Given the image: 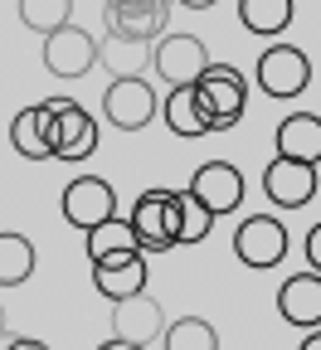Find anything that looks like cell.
Segmentation results:
<instances>
[{"mask_svg": "<svg viewBox=\"0 0 321 350\" xmlns=\"http://www.w3.org/2000/svg\"><path fill=\"white\" fill-rule=\"evenodd\" d=\"M195 107H200V117L209 126V137H214V131L239 126V117L248 107V78L234 64H209L195 78Z\"/></svg>", "mask_w": 321, "mask_h": 350, "instance_id": "6da1fadb", "label": "cell"}, {"mask_svg": "<svg viewBox=\"0 0 321 350\" xmlns=\"http://www.w3.org/2000/svg\"><path fill=\"white\" fill-rule=\"evenodd\" d=\"M44 142L54 161H88L98 151V117L83 112L73 98H49L44 103Z\"/></svg>", "mask_w": 321, "mask_h": 350, "instance_id": "7a4b0ae2", "label": "cell"}, {"mask_svg": "<svg viewBox=\"0 0 321 350\" xmlns=\"http://www.w3.org/2000/svg\"><path fill=\"white\" fill-rule=\"evenodd\" d=\"M234 253L244 268H278L287 258V224L278 214H248L244 224L234 229Z\"/></svg>", "mask_w": 321, "mask_h": 350, "instance_id": "3957f363", "label": "cell"}, {"mask_svg": "<svg viewBox=\"0 0 321 350\" xmlns=\"http://www.w3.org/2000/svg\"><path fill=\"white\" fill-rule=\"evenodd\" d=\"M209 49H205V39L195 34H161L156 39V49H151V68L170 83V88H195V78L209 68Z\"/></svg>", "mask_w": 321, "mask_h": 350, "instance_id": "277c9868", "label": "cell"}, {"mask_svg": "<svg viewBox=\"0 0 321 350\" xmlns=\"http://www.w3.org/2000/svg\"><path fill=\"white\" fill-rule=\"evenodd\" d=\"M307 83H311V59L297 49V44H272V49L258 59V88L268 98H302L307 93Z\"/></svg>", "mask_w": 321, "mask_h": 350, "instance_id": "5b68a950", "label": "cell"}, {"mask_svg": "<svg viewBox=\"0 0 321 350\" xmlns=\"http://www.w3.org/2000/svg\"><path fill=\"white\" fill-rule=\"evenodd\" d=\"M156 112H161V98L146 78H112V88L103 93V117L117 131H142Z\"/></svg>", "mask_w": 321, "mask_h": 350, "instance_id": "8992f818", "label": "cell"}, {"mask_svg": "<svg viewBox=\"0 0 321 350\" xmlns=\"http://www.w3.org/2000/svg\"><path fill=\"white\" fill-rule=\"evenodd\" d=\"M93 64H98V39L78 29L73 20L54 34H44V68L54 78H83V73H93Z\"/></svg>", "mask_w": 321, "mask_h": 350, "instance_id": "52a82bcc", "label": "cell"}, {"mask_svg": "<svg viewBox=\"0 0 321 350\" xmlns=\"http://www.w3.org/2000/svg\"><path fill=\"white\" fill-rule=\"evenodd\" d=\"M117 214V190L107 180H98V175H73V180L64 185V219L73 229H98L103 219Z\"/></svg>", "mask_w": 321, "mask_h": 350, "instance_id": "ba28073f", "label": "cell"}, {"mask_svg": "<svg viewBox=\"0 0 321 350\" xmlns=\"http://www.w3.org/2000/svg\"><path fill=\"white\" fill-rule=\"evenodd\" d=\"M209 214H234L239 204H244V175H239V165H229V161H205L195 175H190V185H185Z\"/></svg>", "mask_w": 321, "mask_h": 350, "instance_id": "9c48e42d", "label": "cell"}, {"mask_svg": "<svg viewBox=\"0 0 321 350\" xmlns=\"http://www.w3.org/2000/svg\"><path fill=\"white\" fill-rule=\"evenodd\" d=\"M127 224H131L142 253L175 248V239H170V190H142L136 204H131V214H127Z\"/></svg>", "mask_w": 321, "mask_h": 350, "instance_id": "30bf717a", "label": "cell"}, {"mask_svg": "<svg viewBox=\"0 0 321 350\" xmlns=\"http://www.w3.org/2000/svg\"><path fill=\"white\" fill-rule=\"evenodd\" d=\"M263 195L278 204V209H302L316 195V165L287 161V156H272L263 170Z\"/></svg>", "mask_w": 321, "mask_h": 350, "instance_id": "8fae6325", "label": "cell"}, {"mask_svg": "<svg viewBox=\"0 0 321 350\" xmlns=\"http://www.w3.org/2000/svg\"><path fill=\"white\" fill-rule=\"evenodd\" d=\"M161 331H166V312H161L156 297L136 292V297L112 301V336H117V340L151 345V340H161Z\"/></svg>", "mask_w": 321, "mask_h": 350, "instance_id": "7c38bea8", "label": "cell"}, {"mask_svg": "<svg viewBox=\"0 0 321 350\" xmlns=\"http://www.w3.org/2000/svg\"><path fill=\"white\" fill-rule=\"evenodd\" d=\"M166 20H170V0H117L107 5V34H122V39H161L166 34Z\"/></svg>", "mask_w": 321, "mask_h": 350, "instance_id": "4fadbf2b", "label": "cell"}, {"mask_svg": "<svg viewBox=\"0 0 321 350\" xmlns=\"http://www.w3.org/2000/svg\"><path fill=\"white\" fill-rule=\"evenodd\" d=\"M278 312H283L287 326L316 331L321 326V273H292L278 287Z\"/></svg>", "mask_w": 321, "mask_h": 350, "instance_id": "5bb4252c", "label": "cell"}, {"mask_svg": "<svg viewBox=\"0 0 321 350\" xmlns=\"http://www.w3.org/2000/svg\"><path fill=\"white\" fill-rule=\"evenodd\" d=\"M278 156L302 161V165H321V117L316 112H292L278 122Z\"/></svg>", "mask_w": 321, "mask_h": 350, "instance_id": "9a60e30c", "label": "cell"}, {"mask_svg": "<svg viewBox=\"0 0 321 350\" xmlns=\"http://www.w3.org/2000/svg\"><path fill=\"white\" fill-rule=\"evenodd\" d=\"M88 243H83V253H88V262H127V258H136L142 248H136V234H131V224H127V214H112V219H103L98 229H88L83 234Z\"/></svg>", "mask_w": 321, "mask_h": 350, "instance_id": "2e32d148", "label": "cell"}, {"mask_svg": "<svg viewBox=\"0 0 321 350\" xmlns=\"http://www.w3.org/2000/svg\"><path fill=\"white\" fill-rule=\"evenodd\" d=\"M209 229H214V214H209L190 190H170V239H175V248L205 243Z\"/></svg>", "mask_w": 321, "mask_h": 350, "instance_id": "e0dca14e", "label": "cell"}, {"mask_svg": "<svg viewBox=\"0 0 321 350\" xmlns=\"http://www.w3.org/2000/svg\"><path fill=\"white\" fill-rule=\"evenodd\" d=\"M146 278H151L146 253H136V258H127V262H98V268H93V287H98L107 301H122V297L146 292Z\"/></svg>", "mask_w": 321, "mask_h": 350, "instance_id": "ac0fdd59", "label": "cell"}, {"mask_svg": "<svg viewBox=\"0 0 321 350\" xmlns=\"http://www.w3.org/2000/svg\"><path fill=\"white\" fill-rule=\"evenodd\" d=\"M98 64H103L112 78H146L151 44H142V39H122V34H107V39L98 44Z\"/></svg>", "mask_w": 321, "mask_h": 350, "instance_id": "d6986e66", "label": "cell"}, {"mask_svg": "<svg viewBox=\"0 0 321 350\" xmlns=\"http://www.w3.org/2000/svg\"><path fill=\"white\" fill-rule=\"evenodd\" d=\"M161 122L170 126V137H185V142L209 137V126H205V117L195 107V88H170L161 98Z\"/></svg>", "mask_w": 321, "mask_h": 350, "instance_id": "ffe728a7", "label": "cell"}, {"mask_svg": "<svg viewBox=\"0 0 321 350\" xmlns=\"http://www.w3.org/2000/svg\"><path fill=\"white\" fill-rule=\"evenodd\" d=\"M10 146H15L25 161H54V156H49V142H44V103L15 112V122H10Z\"/></svg>", "mask_w": 321, "mask_h": 350, "instance_id": "44dd1931", "label": "cell"}, {"mask_svg": "<svg viewBox=\"0 0 321 350\" xmlns=\"http://www.w3.org/2000/svg\"><path fill=\"white\" fill-rule=\"evenodd\" d=\"M239 20L248 34H283L292 25V0H239Z\"/></svg>", "mask_w": 321, "mask_h": 350, "instance_id": "7402d4cb", "label": "cell"}, {"mask_svg": "<svg viewBox=\"0 0 321 350\" xmlns=\"http://www.w3.org/2000/svg\"><path fill=\"white\" fill-rule=\"evenodd\" d=\"M161 345L166 350H219V331L205 317H180V321H166Z\"/></svg>", "mask_w": 321, "mask_h": 350, "instance_id": "603a6c76", "label": "cell"}, {"mask_svg": "<svg viewBox=\"0 0 321 350\" xmlns=\"http://www.w3.org/2000/svg\"><path fill=\"white\" fill-rule=\"evenodd\" d=\"M34 273V243L25 234H0V287H20Z\"/></svg>", "mask_w": 321, "mask_h": 350, "instance_id": "cb8c5ba5", "label": "cell"}, {"mask_svg": "<svg viewBox=\"0 0 321 350\" xmlns=\"http://www.w3.org/2000/svg\"><path fill=\"white\" fill-rule=\"evenodd\" d=\"M20 20L34 34H54L73 20V0H20Z\"/></svg>", "mask_w": 321, "mask_h": 350, "instance_id": "d4e9b609", "label": "cell"}, {"mask_svg": "<svg viewBox=\"0 0 321 350\" xmlns=\"http://www.w3.org/2000/svg\"><path fill=\"white\" fill-rule=\"evenodd\" d=\"M302 253H307V262H311V273H321V224H311V229H307Z\"/></svg>", "mask_w": 321, "mask_h": 350, "instance_id": "484cf974", "label": "cell"}, {"mask_svg": "<svg viewBox=\"0 0 321 350\" xmlns=\"http://www.w3.org/2000/svg\"><path fill=\"white\" fill-rule=\"evenodd\" d=\"M0 350H49L44 340H29V336H20V340H0Z\"/></svg>", "mask_w": 321, "mask_h": 350, "instance_id": "4316f807", "label": "cell"}, {"mask_svg": "<svg viewBox=\"0 0 321 350\" xmlns=\"http://www.w3.org/2000/svg\"><path fill=\"white\" fill-rule=\"evenodd\" d=\"M98 350H146V345H131V340H117V336H107Z\"/></svg>", "mask_w": 321, "mask_h": 350, "instance_id": "83f0119b", "label": "cell"}, {"mask_svg": "<svg viewBox=\"0 0 321 350\" xmlns=\"http://www.w3.org/2000/svg\"><path fill=\"white\" fill-rule=\"evenodd\" d=\"M297 350H321V326H316V331H307V336H302V345H297Z\"/></svg>", "mask_w": 321, "mask_h": 350, "instance_id": "f1b7e54d", "label": "cell"}, {"mask_svg": "<svg viewBox=\"0 0 321 350\" xmlns=\"http://www.w3.org/2000/svg\"><path fill=\"white\" fill-rule=\"evenodd\" d=\"M170 5H185V10H209V5H219V0H170Z\"/></svg>", "mask_w": 321, "mask_h": 350, "instance_id": "f546056e", "label": "cell"}, {"mask_svg": "<svg viewBox=\"0 0 321 350\" xmlns=\"http://www.w3.org/2000/svg\"><path fill=\"white\" fill-rule=\"evenodd\" d=\"M0 340H5V306H0Z\"/></svg>", "mask_w": 321, "mask_h": 350, "instance_id": "4dcf8cb0", "label": "cell"}, {"mask_svg": "<svg viewBox=\"0 0 321 350\" xmlns=\"http://www.w3.org/2000/svg\"><path fill=\"white\" fill-rule=\"evenodd\" d=\"M107 5H117V0H107Z\"/></svg>", "mask_w": 321, "mask_h": 350, "instance_id": "1f68e13d", "label": "cell"}]
</instances>
